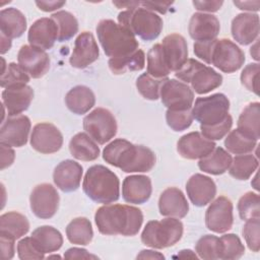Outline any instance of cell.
<instances>
[{
    "label": "cell",
    "mask_w": 260,
    "mask_h": 260,
    "mask_svg": "<svg viewBox=\"0 0 260 260\" xmlns=\"http://www.w3.org/2000/svg\"><path fill=\"white\" fill-rule=\"evenodd\" d=\"M15 153L11 146L1 143V170L10 167L14 161Z\"/></svg>",
    "instance_id": "55"
},
{
    "label": "cell",
    "mask_w": 260,
    "mask_h": 260,
    "mask_svg": "<svg viewBox=\"0 0 260 260\" xmlns=\"http://www.w3.org/2000/svg\"><path fill=\"white\" fill-rule=\"evenodd\" d=\"M14 241L11 238L0 235L1 257L3 260H9L14 256Z\"/></svg>",
    "instance_id": "51"
},
{
    "label": "cell",
    "mask_w": 260,
    "mask_h": 260,
    "mask_svg": "<svg viewBox=\"0 0 260 260\" xmlns=\"http://www.w3.org/2000/svg\"><path fill=\"white\" fill-rule=\"evenodd\" d=\"M10 48H11V40L9 38H7L6 36H4L3 34H1V50H0V53L5 54L7 51H9Z\"/></svg>",
    "instance_id": "59"
},
{
    "label": "cell",
    "mask_w": 260,
    "mask_h": 260,
    "mask_svg": "<svg viewBox=\"0 0 260 260\" xmlns=\"http://www.w3.org/2000/svg\"><path fill=\"white\" fill-rule=\"evenodd\" d=\"M162 53L170 71H178L188 60V46L185 38L179 34H171L161 42Z\"/></svg>",
    "instance_id": "20"
},
{
    "label": "cell",
    "mask_w": 260,
    "mask_h": 260,
    "mask_svg": "<svg viewBox=\"0 0 260 260\" xmlns=\"http://www.w3.org/2000/svg\"><path fill=\"white\" fill-rule=\"evenodd\" d=\"M168 77L154 78L147 72L141 74L136 79V87L138 92L146 100L156 101L159 98L161 84Z\"/></svg>",
    "instance_id": "41"
},
{
    "label": "cell",
    "mask_w": 260,
    "mask_h": 260,
    "mask_svg": "<svg viewBox=\"0 0 260 260\" xmlns=\"http://www.w3.org/2000/svg\"><path fill=\"white\" fill-rule=\"evenodd\" d=\"M30 126V120L25 115L7 117L1 125L0 143L11 147L23 146L27 142Z\"/></svg>",
    "instance_id": "14"
},
{
    "label": "cell",
    "mask_w": 260,
    "mask_h": 260,
    "mask_svg": "<svg viewBox=\"0 0 260 260\" xmlns=\"http://www.w3.org/2000/svg\"><path fill=\"white\" fill-rule=\"evenodd\" d=\"M118 22L143 41H153L161 32L164 22L159 15L141 7L126 9L118 14Z\"/></svg>",
    "instance_id": "5"
},
{
    "label": "cell",
    "mask_w": 260,
    "mask_h": 260,
    "mask_svg": "<svg viewBox=\"0 0 260 260\" xmlns=\"http://www.w3.org/2000/svg\"><path fill=\"white\" fill-rule=\"evenodd\" d=\"M1 96L8 117L17 116L30 106L34 99V89L28 85L8 87L2 91Z\"/></svg>",
    "instance_id": "26"
},
{
    "label": "cell",
    "mask_w": 260,
    "mask_h": 260,
    "mask_svg": "<svg viewBox=\"0 0 260 260\" xmlns=\"http://www.w3.org/2000/svg\"><path fill=\"white\" fill-rule=\"evenodd\" d=\"M108 64L110 70L116 75L124 74L127 71H140L145 65V54L141 49H138L130 55L111 58Z\"/></svg>",
    "instance_id": "36"
},
{
    "label": "cell",
    "mask_w": 260,
    "mask_h": 260,
    "mask_svg": "<svg viewBox=\"0 0 260 260\" xmlns=\"http://www.w3.org/2000/svg\"><path fill=\"white\" fill-rule=\"evenodd\" d=\"M96 35L105 54L110 59L130 55L139 47L136 37L112 19L101 20L96 25Z\"/></svg>",
    "instance_id": "4"
},
{
    "label": "cell",
    "mask_w": 260,
    "mask_h": 260,
    "mask_svg": "<svg viewBox=\"0 0 260 260\" xmlns=\"http://www.w3.org/2000/svg\"><path fill=\"white\" fill-rule=\"evenodd\" d=\"M66 236L71 244L86 246L93 237V231L89 219L86 217H76L66 226Z\"/></svg>",
    "instance_id": "35"
},
{
    "label": "cell",
    "mask_w": 260,
    "mask_h": 260,
    "mask_svg": "<svg viewBox=\"0 0 260 260\" xmlns=\"http://www.w3.org/2000/svg\"><path fill=\"white\" fill-rule=\"evenodd\" d=\"M99 56L100 51L93 35L89 31H83L75 40L69 62L72 67L83 69L96 61Z\"/></svg>",
    "instance_id": "17"
},
{
    "label": "cell",
    "mask_w": 260,
    "mask_h": 260,
    "mask_svg": "<svg viewBox=\"0 0 260 260\" xmlns=\"http://www.w3.org/2000/svg\"><path fill=\"white\" fill-rule=\"evenodd\" d=\"M58 26V42H65L73 38L78 31V21L76 17L65 10H60L51 15Z\"/></svg>",
    "instance_id": "39"
},
{
    "label": "cell",
    "mask_w": 260,
    "mask_h": 260,
    "mask_svg": "<svg viewBox=\"0 0 260 260\" xmlns=\"http://www.w3.org/2000/svg\"><path fill=\"white\" fill-rule=\"evenodd\" d=\"M17 255L21 260L45 258V253L40 250L31 237H25L17 243Z\"/></svg>",
    "instance_id": "49"
},
{
    "label": "cell",
    "mask_w": 260,
    "mask_h": 260,
    "mask_svg": "<svg viewBox=\"0 0 260 260\" xmlns=\"http://www.w3.org/2000/svg\"><path fill=\"white\" fill-rule=\"evenodd\" d=\"M27 41L30 46L41 49H51L58 41V26L53 18L43 17L36 20L28 29Z\"/></svg>",
    "instance_id": "19"
},
{
    "label": "cell",
    "mask_w": 260,
    "mask_h": 260,
    "mask_svg": "<svg viewBox=\"0 0 260 260\" xmlns=\"http://www.w3.org/2000/svg\"><path fill=\"white\" fill-rule=\"evenodd\" d=\"M238 211L241 219L245 221L251 218H259L260 216L259 195L252 191L245 193L239 199Z\"/></svg>",
    "instance_id": "45"
},
{
    "label": "cell",
    "mask_w": 260,
    "mask_h": 260,
    "mask_svg": "<svg viewBox=\"0 0 260 260\" xmlns=\"http://www.w3.org/2000/svg\"><path fill=\"white\" fill-rule=\"evenodd\" d=\"M159 213L168 217L183 218L189 211L188 201L183 192L176 188L170 187L162 191L158 199Z\"/></svg>",
    "instance_id": "27"
},
{
    "label": "cell",
    "mask_w": 260,
    "mask_h": 260,
    "mask_svg": "<svg viewBox=\"0 0 260 260\" xmlns=\"http://www.w3.org/2000/svg\"><path fill=\"white\" fill-rule=\"evenodd\" d=\"M220 23L215 15L203 12L194 13L189 22L188 30L195 42H204L216 39L219 34Z\"/></svg>",
    "instance_id": "22"
},
{
    "label": "cell",
    "mask_w": 260,
    "mask_h": 260,
    "mask_svg": "<svg viewBox=\"0 0 260 260\" xmlns=\"http://www.w3.org/2000/svg\"><path fill=\"white\" fill-rule=\"evenodd\" d=\"M82 173L81 165L72 159H65L55 168L53 181L61 191L72 192L79 188Z\"/></svg>",
    "instance_id": "24"
},
{
    "label": "cell",
    "mask_w": 260,
    "mask_h": 260,
    "mask_svg": "<svg viewBox=\"0 0 260 260\" xmlns=\"http://www.w3.org/2000/svg\"><path fill=\"white\" fill-rule=\"evenodd\" d=\"M220 248L219 238L213 235H205L197 241L195 245V252L201 259L215 260L219 259Z\"/></svg>",
    "instance_id": "44"
},
{
    "label": "cell",
    "mask_w": 260,
    "mask_h": 260,
    "mask_svg": "<svg viewBox=\"0 0 260 260\" xmlns=\"http://www.w3.org/2000/svg\"><path fill=\"white\" fill-rule=\"evenodd\" d=\"M232 160L233 157L229 151L218 146L215 147L209 154L200 158L198 167L204 173L217 176L225 173L229 170Z\"/></svg>",
    "instance_id": "32"
},
{
    "label": "cell",
    "mask_w": 260,
    "mask_h": 260,
    "mask_svg": "<svg viewBox=\"0 0 260 260\" xmlns=\"http://www.w3.org/2000/svg\"><path fill=\"white\" fill-rule=\"evenodd\" d=\"M250 54L252 55V57H253L256 61H258V60H259V53H258V39L256 40L255 45L251 47V49H250Z\"/></svg>",
    "instance_id": "61"
},
{
    "label": "cell",
    "mask_w": 260,
    "mask_h": 260,
    "mask_svg": "<svg viewBox=\"0 0 260 260\" xmlns=\"http://www.w3.org/2000/svg\"><path fill=\"white\" fill-rule=\"evenodd\" d=\"M106 162L119 168L125 173H146L155 165L154 152L143 145L118 138L110 142L103 150Z\"/></svg>",
    "instance_id": "1"
},
{
    "label": "cell",
    "mask_w": 260,
    "mask_h": 260,
    "mask_svg": "<svg viewBox=\"0 0 260 260\" xmlns=\"http://www.w3.org/2000/svg\"><path fill=\"white\" fill-rule=\"evenodd\" d=\"M167 124L174 131L180 132L189 128L193 122L192 109L184 111L168 110L166 113Z\"/></svg>",
    "instance_id": "46"
},
{
    "label": "cell",
    "mask_w": 260,
    "mask_h": 260,
    "mask_svg": "<svg viewBox=\"0 0 260 260\" xmlns=\"http://www.w3.org/2000/svg\"><path fill=\"white\" fill-rule=\"evenodd\" d=\"M30 145L38 152L50 154L57 152L63 145V135L53 124L43 122L32 128Z\"/></svg>",
    "instance_id": "15"
},
{
    "label": "cell",
    "mask_w": 260,
    "mask_h": 260,
    "mask_svg": "<svg viewBox=\"0 0 260 260\" xmlns=\"http://www.w3.org/2000/svg\"><path fill=\"white\" fill-rule=\"evenodd\" d=\"M186 192L190 201L195 206L201 207L211 202L214 198L216 185L211 178L202 174H195L187 181Z\"/></svg>",
    "instance_id": "21"
},
{
    "label": "cell",
    "mask_w": 260,
    "mask_h": 260,
    "mask_svg": "<svg viewBox=\"0 0 260 260\" xmlns=\"http://www.w3.org/2000/svg\"><path fill=\"white\" fill-rule=\"evenodd\" d=\"M242 234L248 248L253 252H258L260 249V221L259 218H251L246 220Z\"/></svg>",
    "instance_id": "47"
},
{
    "label": "cell",
    "mask_w": 260,
    "mask_h": 260,
    "mask_svg": "<svg viewBox=\"0 0 260 260\" xmlns=\"http://www.w3.org/2000/svg\"><path fill=\"white\" fill-rule=\"evenodd\" d=\"M176 257L179 258H197V255L192 252L191 250H182L178 253V255Z\"/></svg>",
    "instance_id": "60"
},
{
    "label": "cell",
    "mask_w": 260,
    "mask_h": 260,
    "mask_svg": "<svg viewBox=\"0 0 260 260\" xmlns=\"http://www.w3.org/2000/svg\"><path fill=\"white\" fill-rule=\"evenodd\" d=\"M220 256L219 259L236 260L245 253V247L241 239L235 234H225L220 238Z\"/></svg>",
    "instance_id": "43"
},
{
    "label": "cell",
    "mask_w": 260,
    "mask_h": 260,
    "mask_svg": "<svg viewBox=\"0 0 260 260\" xmlns=\"http://www.w3.org/2000/svg\"><path fill=\"white\" fill-rule=\"evenodd\" d=\"M183 223L179 218L168 217L148 221L141 234V242L153 249L174 246L183 236Z\"/></svg>",
    "instance_id": "6"
},
{
    "label": "cell",
    "mask_w": 260,
    "mask_h": 260,
    "mask_svg": "<svg viewBox=\"0 0 260 260\" xmlns=\"http://www.w3.org/2000/svg\"><path fill=\"white\" fill-rule=\"evenodd\" d=\"M223 1H215V0H209V1H193L194 7L199 10L204 12H216L220 9L222 6Z\"/></svg>",
    "instance_id": "53"
},
{
    "label": "cell",
    "mask_w": 260,
    "mask_h": 260,
    "mask_svg": "<svg viewBox=\"0 0 260 260\" xmlns=\"http://www.w3.org/2000/svg\"><path fill=\"white\" fill-rule=\"evenodd\" d=\"M29 78V75L18 64L11 62L1 73L0 85L3 88L26 85Z\"/></svg>",
    "instance_id": "42"
},
{
    "label": "cell",
    "mask_w": 260,
    "mask_h": 260,
    "mask_svg": "<svg viewBox=\"0 0 260 260\" xmlns=\"http://www.w3.org/2000/svg\"><path fill=\"white\" fill-rule=\"evenodd\" d=\"M259 64L250 63L248 64L241 73V83L250 91L255 94H259L258 88V73H259Z\"/></svg>",
    "instance_id": "50"
},
{
    "label": "cell",
    "mask_w": 260,
    "mask_h": 260,
    "mask_svg": "<svg viewBox=\"0 0 260 260\" xmlns=\"http://www.w3.org/2000/svg\"><path fill=\"white\" fill-rule=\"evenodd\" d=\"M233 209V203L228 197H217L206 209V228L216 234H223L231 230L234 222Z\"/></svg>",
    "instance_id": "13"
},
{
    "label": "cell",
    "mask_w": 260,
    "mask_h": 260,
    "mask_svg": "<svg viewBox=\"0 0 260 260\" xmlns=\"http://www.w3.org/2000/svg\"><path fill=\"white\" fill-rule=\"evenodd\" d=\"M59 201L60 197L57 190L49 183L37 185L29 197L31 211L42 219H48L55 215L59 207Z\"/></svg>",
    "instance_id": "12"
},
{
    "label": "cell",
    "mask_w": 260,
    "mask_h": 260,
    "mask_svg": "<svg viewBox=\"0 0 260 260\" xmlns=\"http://www.w3.org/2000/svg\"><path fill=\"white\" fill-rule=\"evenodd\" d=\"M237 129L256 140L260 138V104L258 102L245 107L238 119Z\"/></svg>",
    "instance_id": "34"
},
{
    "label": "cell",
    "mask_w": 260,
    "mask_h": 260,
    "mask_svg": "<svg viewBox=\"0 0 260 260\" xmlns=\"http://www.w3.org/2000/svg\"><path fill=\"white\" fill-rule=\"evenodd\" d=\"M233 126V118L229 114L228 117L220 123L212 126H200L201 134L209 140H220L231 130Z\"/></svg>",
    "instance_id": "48"
},
{
    "label": "cell",
    "mask_w": 260,
    "mask_h": 260,
    "mask_svg": "<svg viewBox=\"0 0 260 260\" xmlns=\"http://www.w3.org/2000/svg\"><path fill=\"white\" fill-rule=\"evenodd\" d=\"M31 238L40 250L45 254L56 252L63 245V237L61 233L51 225L39 226L32 232Z\"/></svg>",
    "instance_id": "33"
},
{
    "label": "cell",
    "mask_w": 260,
    "mask_h": 260,
    "mask_svg": "<svg viewBox=\"0 0 260 260\" xmlns=\"http://www.w3.org/2000/svg\"><path fill=\"white\" fill-rule=\"evenodd\" d=\"M82 189L88 198L102 204L113 203L120 197L119 178L102 165H94L86 171Z\"/></svg>",
    "instance_id": "3"
},
{
    "label": "cell",
    "mask_w": 260,
    "mask_h": 260,
    "mask_svg": "<svg viewBox=\"0 0 260 260\" xmlns=\"http://www.w3.org/2000/svg\"><path fill=\"white\" fill-rule=\"evenodd\" d=\"M65 259H98V256L88 253L85 249L70 248L64 253Z\"/></svg>",
    "instance_id": "54"
},
{
    "label": "cell",
    "mask_w": 260,
    "mask_h": 260,
    "mask_svg": "<svg viewBox=\"0 0 260 260\" xmlns=\"http://www.w3.org/2000/svg\"><path fill=\"white\" fill-rule=\"evenodd\" d=\"M83 129L99 144H105L115 137L118 126L114 115L107 109L96 108L83 119Z\"/></svg>",
    "instance_id": "9"
},
{
    "label": "cell",
    "mask_w": 260,
    "mask_h": 260,
    "mask_svg": "<svg viewBox=\"0 0 260 260\" xmlns=\"http://www.w3.org/2000/svg\"><path fill=\"white\" fill-rule=\"evenodd\" d=\"M259 161L256 156L251 153L236 155L229 168L230 175L241 181L248 180L258 169Z\"/></svg>",
    "instance_id": "37"
},
{
    "label": "cell",
    "mask_w": 260,
    "mask_h": 260,
    "mask_svg": "<svg viewBox=\"0 0 260 260\" xmlns=\"http://www.w3.org/2000/svg\"><path fill=\"white\" fill-rule=\"evenodd\" d=\"M49 258H59V259H60L61 257H60V256H58V255H52V256H49V257H48V259H49Z\"/></svg>",
    "instance_id": "62"
},
{
    "label": "cell",
    "mask_w": 260,
    "mask_h": 260,
    "mask_svg": "<svg viewBox=\"0 0 260 260\" xmlns=\"http://www.w3.org/2000/svg\"><path fill=\"white\" fill-rule=\"evenodd\" d=\"M137 259H165V256L159 252L152 250H142L136 257Z\"/></svg>",
    "instance_id": "58"
},
{
    "label": "cell",
    "mask_w": 260,
    "mask_h": 260,
    "mask_svg": "<svg viewBox=\"0 0 260 260\" xmlns=\"http://www.w3.org/2000/svg\"><path fill=\"white\" fill-rule=\"evenodd\" d=\"M175 75L184 83H190L198 94H205L222 83L221 74L195 59H188Z\"/></svg>",
    "instance_id": "7"
},
{
    "label": "cell",
    "mask_w": 260,
    "mask_h": 260,
    "mask_svg": "<svg viewBox=\"0 0 260 260\" xmlns=\"http://www.w3.org/2000/svg\"><path fill=\"white\" fill-rule=\"evenodd\" d=\"M66 4V1H36V5L39 9L45 12H51L63 7Z\"/></svg>",
    "instance_id": "56"
},
{
    "label": "cell",
    "mask_w": 260,
    "mask_h": 260,
    "mask_svg": "<svg viewBox=\"0 0 260 260\" xmlns=\"http://www.w3.org/2000/svg\"><path fill=\"white\" fill-rule=\"evenodd\" d=\"M256 139L243 133L239 129L232 130L224 139V146L234 154H246L252 152L257 146Z\"/></svg>",
    "instance_id": "38"
},
{
    "label": "cell",
    "mask_w": 260,
    "mask_h": 260,
    "mask_svg": "<svg viewBox=\"0 0 260 260\" xmlns=\"http://www.w3.org/2000/svg\"><path fill=\"white\" fill-rule=\"evenodd\" d=\"M230 101L223 93L197 98L192 108L193 119L200 126H212L222 122L229 115Z\"/></svg>",
    "instance_id": "8"
},
{
    "label": "cell",
    "mask_w": 260,
    "mask_h": 260,
    "mask_svg": "<svg viewBox=\"0 0 260 260\" xmlns=\"http://www.w3.org/2000/svg\"><path fill=\"white\" fill-rule=\"evenodd\" d=\"M65 104L73 114L83 115L94 106L95 96L89 87L85 85H77L67 92Z\"/></svg>",
    "instance_id": "29"
},
{
    "label": "cell",
    "mask_w": 260,
    "mask_h": 260,
    "mask_svg": "<svg viewBox=\"0 0 260 260\" xmlns=\"http://www.w3.org/2000/svg\"><path fill=\"white\" fill-rule=\"evenodd\" d=\"M216 144L207 139L200 132H190L183 135L177 143L179 154L187 159H200L209 154Z\"/></svg>",
    "instance_id": "18"
},
{
    "label": "cell",
    "mask_w": 260,
    "mask_h": 260,
    "mask_svg": "<svg viewBox=\"0 0 260 260\" xmlns=\"http://www.w3.org/2000/svg\"><path fill=\"white\" fill-rule=\"evenodd\" d=\"M18 65L31 78L43 77L50 69V57L41 49L23 45L17 54Z\"/></svg>",
    "instance_id": "16"
},
{
    "label": "cell",
    "mask_w": 260,
    "mask_h": 260,
    "mask_svg": "<svg viewBox=\"0 0 260 260\" xmlns=\"http://www.w3.org/2000/svg\"><path fill=\"white\" fill-rule=\"evenodd\" d=\"M152 186L149 177L144 175H131L124 179L122 196L128 203L142 204L151 196Z\"/></svg>",
    "instance_id": "25"
},
{
    "label": "cell",
    "mask_w": 260,
    "mask_h": 260,
    "mask_svg": "<svg viewBox=\"0 0 260 260\" xmlns=\"http://www.w3.org/2000/svg\"><path fill=\"white\" fill-rule=\"evenodd\" d=\"M234 4L245 11H258L260 7L259 1H234Z\"/></svg>",
    "instance_id": "57"
},
{
    "label": "cell",
    "mask_w": 260,
    "mask_h": 260,
    "mask_svg": "<svg viewBox=\"0 0 260 260\" xmlns=\"http://www.w3.org/2000/svg\"><path fill=\"white\" fill-rule=\"evenodd\" d=\"M159 98L168 110H190L194 102V91L183 81L167 78L161 84Z\"/></svg>",
    "instance_id": "11"
},
{
    "label": "cell",
    "mask_w": 260,
    "mask_h": 260,
    "mask_svg": "<svg viewBox=\"0 0 260 260\" xmlns=\"http://www.w3.org/2000/svg\"><path fill=\"white\" fill-rule=\"evenodd\" d=\"M174 2H159V1H139V5L150 11H157L165 14Z\"/></svg>",
    "instance_id": "52"
},
{
    "label": "cell",
    "mask_w": 260,
    "mask_h": 260,
    "mask_svg": "<svg viewBox=\"0 0 260 260\" xmlns=\"http://www.w3.org/2000/svg\"><path fill=\"white\" fill-rule=\"evenodd\" d=\"M29 230V222L23 214L9 211L0 216V235L17 240Z\"/></svg>",
    "instance_id": "31"
},
{
    "label": "cell",
    "mask_w": 260,
    "mask_h": 260,
    "mask_svg": "<svg viewBox=\"0 0 260 260\" xmlns=\"http://www.w3.org/2000/svg\"><path fill=\"white\" fill-rule=\"evenodd\" d=\"M98 230L103 235L132 237L138 234L142 222V211L126 204H105L94 214Z\"/></svg>",
    "instance_id": "2"
},
{
    "label": "cell",
    "mask_w": 260,
    "mask_h": 260,
    "mask_svg": "<svg viewBox=\"0 0 260 260\" xmlns=\"http://www.w3.org/2000/svg\"><path fill=\"white\" fill-rule=\"evenodd\" d=\"M0 29L1 34L10 40L21 37L26 29L24 14L14 7L2 9L0 11Z\"/></svg>",
    "instance_id": "28"
},
{
    "label": "cell",
    "mask_w": 260,
    "mask_h": 260,
    "mask_svg": "<svg viewBox=\"0 0 260 260\" xmlns=\"http://www.w3.org/2000/svg\"><path fill=\"white\" fill-rule=\"evenodd\" d=\"M69 150L74 158L83 161L94 160L100 155V147L96 142L84 132H79L71 138Z\"/></svg>",
    "instance_id": "30"
},
{
    "label": "cell",
    "mask_w": 260,
    "mask_h": 260,
    "mask_svg": "<svg viewBox=\"0 0 260 260\" xmlns=\"http://www.w3.org/2000/svg\"><path fill=\"white\" fill-rule=\"evenodd\" d=\"M147 73L154 78H165L171 73L164 57L161 44L153 45L147 53Z\"/></svg>",
    "instance_id": "40"
},
{
    "label": "cell",
    "mask_w": 260,
    "mask_h": 260,
    "mask_svg": "<svg viewBox=\"0 0 260 260\" xmlns=\"http://www.w3.org/2000/svg\"><path fill=\"white\" fill-rule=\"evenodd\" d=\"M231 31L234 40L247 46L258 39L259 15L256 13H240L232 20Z\"/></svg>",
    "instance_id": "23"
},
{
    "label": "cell",
    "mask_w": 260,
    "mask_h": 260,
    "mask_svg": "<svg viewBox=\"0 0 260 260\" xmlns=\"http://www.w3.org/2000/svg\"><path fill=\"white\" fill-rule=\"evenodd\" d=\"M245 62V54L242 49L229 39H215L210 63L224 73H233L239 70Z\"/></svg>",
    "instance_id": "10"
}]
</instances>
